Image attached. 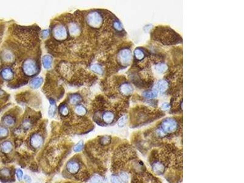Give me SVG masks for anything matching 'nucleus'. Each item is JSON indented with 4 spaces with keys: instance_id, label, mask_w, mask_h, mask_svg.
<instances>
[{
    "instance_id": "nucleus-1",
    "label": "nucleus",
    "mask_w": 244,
    "mask_h": 183,
    "mask_svg": "<svg viewBox=\"0 0 244 183\" xmlns=\"http://www.w3.org/2000/svg\"><path fill=\"white\" fill-rule=\"evenodd\" d=\"M152 173L169 183L182 180V150L176 144H166L152 149L148 158Z\"/></svg>"
},
{
    "instance_id": "nucleus-2",
    "label": "nucleus",
    "mask_w": 244,
    "mask_h": 183,
    "mask_svg": "<svg viewBox=\"0 0 244 183\" xmlns=\"http://www.w3.org/2000/svg\"><path fill=\"white\" fill-rule=\"evenodd\" d=\"M182 134V122L175 117H167L162 120L155 128L148 131L144 136L147 144L144 150H152L166 144H175L173 140ZM141 152V153H142Z\"/></svg>"
},
{
    "instance_id": "nucleus-3",
    "label": "nucleus",
    "mask_w": 244,
    "mask_h": 183,
    "mask_svg": "<svg viewBox=\"0 0 244 183\" xmlns=\"http://www.w3.org/2000/svg\"><path fill=\"white\" fill-rule=\"evenodd\" d=\"M162 112H155L146 108L135 109L131 115V127L139 128L150 123L164 116Z\"/></svg>"
},
{
    "instance_id": "nucleus-4",
    "label": "nucleus",
    "mask_w": 244,
    "mask_h": 183,
    "mask_svg": "<svg viewBox=\"0 0 244 183\" xmlns=\"http://www.w3.org/2000/svg\"><path fill=\"white\" fill-rule=\"evenodd\" d=\"M152 36L157 41L164 45H175L181 42V37L174 31L168 27L158 26L153 31Z\"/></svg>"
},
{
    "instance_id": "nucleus-5",
    "label": "nucleus",
    "mask_w": 244,
    "mask_h": 183,
    "mask_svg": "<svg viewBox=\"0 0 244 183\" xmlns=\"http://www.w3.org/2000/svg\"><path fill=\"white\" fill-rule=\"evenodd\" d=\"M130 183H162L159 178L146 168L143 162L135 169L131 177Z\"/></svg>"
},
{
    "instance_id": "nucleus-6",
    "label": "nucleus",
    "mask_w": 244,
    "mask_h": 183,
    "mask_svg": "<svg viewBox=\"0 0 244 183\" xmlns=\"http://www.w3.org/2000/svg\"><path fill=\"white\" fill-rule=\"evenodd\" d=\"M103 16L99 11H93L86 15V23L87 25L93 29H99L103 24Z\"/></svg>"
},
{
    "instance_id": "nucleus-7",
    "label": "nucleus",
    "mask_w": 244,
    "mask_h": 183,
    "mask_svg": "<svg viewBox=\"0 0 244 183\" xmlns=\"http://www.w3.org/2000/svg\"><path fill=\"white\" fill-rule=\"evenodd\" d=\"M22 70L25 75L28 77L35 76L38 72L37 62L33 59H26L22 64Z\"/></svg>"
},
{
    "instance_id": "nucleus-8",
    "label": "nucleus",
    "mask_w": 244,
    "mask_h": 183,
    "mask_svg": "<svg viewBox=\"0 0 244 183\" xmlns=\"http://www.w3.org/2000/svg\"><path fill=\"white\" fill-rule=\"evenodd\" d=\"M117 59L121 66L124 67H128L132 61V53L131 50L128 48L121 49L117 53Z\"/></svg>"
},
{
    "instance_id": "nucleus-9",
    "label": "nucleus",
    "mask_w": 244,
    "mask_h": 183,
    "mask_svg": "<svg viewBox=\"0 0 244 183\" xmlns=\"http://www.w3.org/2000/svg\"><path fill=\"white\" fill-rule=\"evenodd\" d=\"M52 35L57 41H64L68 36L67 28L62 24H56L52 28Z\"/></svg>"
},
{
    "instance_id": "nucleus-10",
    "label": "nucleus",
    "mask_w": 244,
    "mask_h": 183,
    "mask_svg": "<svg viewBox=\"0 0 244 183\" xmlns=\"http://www.w3.org/2000/svg\"><path fill=\"white\" fill-rule=\"evenodd\" d=\"M44 143V138L40 133L32 134L29 138V144L34 149H39Z\"/></svg>"
},
{
    "instance_id": "nucleus-11",
    "label": "nucleus",
    "mask_w": 244,
    "mask_h": 183,
    "mask_svg": "<svg viewBox=\"0 0 244 183\" xmlns=\"http://www.w3.org/2000/svg\"><path fill=\"white\" fill-rule=\"evenodd\" d=\"M102 120L103 124L108 125L113 124L118 118L116 114L111 110H106L102 114Z\"/></svg>"
},
{
    "instance_id": "nucleus-12",
    "label": "nucleus",
    "mask_w": 244,
    "mask_h": 183,
    "mask_svg": "<svg viewBox=\"0 0 244 183\" xmlns=\"http://www.w3.org/2000/svg\"><path fill=\"white\" fill-rule=\"evenodd\" d=\"M67 31L72 37H78L81 34V28L80 25L76 22H70L67 25Z\"/></svg>"
},
{
    "instance_id": "nucleus-13",
    "label": "nucleus",
    "mask_w": 244,
    "mask_h": 183,
    "mask_svg": "<svg viewBox=\"0 0 244 183\" xmlns=\"http://www.w3.org/2000/svg\"><path fill=\"white\" fill-rule=\"evenodd\" d=\"M80 164L75 160H70L66 165V169L67 171L72 175L76 174L80 170Z\"/></svg>"
},
{
    "instance_id": "nucleus-14",
    "label": "nucleus",
    "mask_w": 244,
    "mask_h": 183,
    "mask_svg": "<svg viewBox=\"0 0 244 183\" xmlns=\"http://www.w3.org/2000/svg\"><path fill=\"white\" fill-rule=\"evenodd\" d=\"M169 86V81L166 79H162L159 81L153 88L156 92L158 94H159V93L163 94L168 89Z\"/></svg>"
},
{
    "instance_id": "nucleus-15",
    "label": "nucleus",
    "mask_w": 244,
    "mask_h": 183,
    "mask_svg": "<svg viewBox=\"0 0 244 183\" xmlns=\"http://www.w3.org/2000/svg\"><path fill=\"white\" fill-rule=\"evenodd\" d=\"M119 91L122 95L128 96L130 95L133 92V87L129 83L124 82L120 84L119 87Z\"/></svg>"
},
{
    "instance_id": "nucleus-16",
    "label": "nucleus",
    "mask_w": 244,
    "mask_h": 183,
    "mask_svg": "<svg viewBox=\"0 0 244 183\" xmlns=\"http://www.w3.org/2000/svg\"><path fill=\"white\" fill-rule=\"evenodd\" d=\"M1 76L5 81H11L14 78V73L11 68L6 67L2 70Z\"/></svg>"
},
{
    "instance_id": "nucleus-17",
    "label": "nucleus",
    "mask_w": 244,
    "mask_h": 183,
    "mask_svg": "<svg viewBox=\"0 0 244 183\" xmlns=\"http://www.w3.org/2000/svg\"><path fill=\"white\" fill-rule=\"evenodd\" d=\"M3 123L8 127H12L16 123V118L14 115L8 114L5 115L2 118Z\"/></svg>"
},
{
    "instance_id": "nucleus-18",
    "label": "nucleus",
    "mask_w": 244,
    "mask_h": 183,
    "mask_svg": "<svg viewBox=\"0 0 244 183\" xmlns=\"http://www.w3.org/2000/svg\"><path fill=\"white\" fill-rule=\"evenodd\" d=\"M13 144L10 141H5L0 145V149L5 154L10 153L13 150Z\"/></svg>"
},
{
    "instance_id": "nucleus-19",
    "label": "nucleus",
    "mask_w": 244,
    "mask_h": 183,
    "mask_svg": "<svg viewBox=\"0 0 244 183\" xmlns=\"http://www.w3.org/2000/svg\"><path fill=\"white\" fill-rule=\"evenodd\" d=\"M2 59L5 62H11L14 59V55L12 52L9 50H4L2 52Z\"/></svg>"
},
{
    "instance_id": "nucleus-20",
    "label": "nucleus",
    "mask_w": 244,
    "mask_h": 183,
    "mask_svg": "<svg viewBox=\"0 0 244 183\" xmlns=\"http://www.w3.org/2000/svg\"><path fill=\"white\" fill-rule=\"evenodd\" d=\"M146 55V53L145 50L142 48H137L134 50V57L137 61H143Z\"/></svg>"
},
{
    "instance_id": "nucleus-21",
    "label": "nucleus",
    "mask_w": 244,
    "mask_h": 183,
    "mask_svg": "<svg viewBox=\"0 0 244 183\" xmlns=\"http://www.w3.org/2000/svg\"><path fill=\"white\" fill-rule=\"evenodd\" d=\"M42 62L43 67L45 69H50L52 67L53 64V58L50 55H45L42 59Z\"/></svg>"
},
{
    "instance_id": "nucleus-22",
    "label": "nucleus",
    "mask_w": 244,
    "mask_h": 183,
    "mask_svg": "<svg viewBox=\"0 0 244 183\" xmlns=\"http://www.w3.org/2000/svg\"><path fill=\"white\" fill-rule=\"evenodd\" d=\"M50 106L48 109V115H50L51 117H53L56 113L57 106H56V102L54 100L50 99Z\"/></svg>"
},
{
    "instance_id": "nucleus-23",
    "label": "nucleus",
    "mask_w": 244,
    "mask_h": 183,
    "mask_svg": "<svg viewBox=\"0 0 244 183\" xmlns=\"http://www.w3.org/2000/svg\"><path fill=\"white\" fill-rule=\"evenodd\" d=\"M43 83V78L42 77H35L30 82V86L33 88H37Z\"/></svg>"
},
{
    "instance_id": "nucleus-24",
    "label": "nucleus",
    "mask_w": 244,
    "mask_h": 183,
    "mask_svg": "<svg viewBox=\"0 0 244 183\" xmlns=\"http://www.w3.org/2000/svg\"><path fill=\"white\" fill-rule=\"evenodd\" d=\"M75 112L77 115L79 116H84L87 113L86 108L82 105H78L75 108Z\"/></svg>"
},
{
    "instance_id": "nucleus-25",
    "label": "nucleus",
    "mask_w": 244,
    "mask_h": 183,
    "mask_svg": "<svg viewBox=\"0 0 244 183\" xmlns=\"http://www.w3.org/2000/svg\"><path fill=\"white\" fill-rule=\"evenodd\" d=\"M81 97L78 94H73L69 97V102L72 105H76L81 101Z\"/></svg>"
},
{
    "instance_id": "nucleus-26",
    "label": "nucleus",
    "mask_w": 244,
    "mask_h": 183,
    "mask_svg": "<svg viewBox=\"0 0 244 183\" xmlns=\"http://www.w3.org/2000/svg\"><path fill=\"white\" fill-rule=\"evenodd\" d=\"M90 69L92 71L94 72L95 73H96L97 74H99V75H103V72H104L103 67L100 64H95L92 65L90 67Z\"/></svg>"
},
{
    "instance_id": "nucleus-27",
    "label": "nucleus",
    "mask_w": 244,
    "mask_h": 183,
    "mask_svg": "<svg viewBox=\"0 0 244 183\" xmlns=\"http://www.w3.org/2000/svg\"><path fill=\"white\" fill-rule=\"evenodd\" d=\"M167 65L163 62L158 63L155 65V70L159 73H164L167 70Z\"/></svg>"
},
{
    "instance_id": "nucleus-28",
    "label": "nucleus",
    "mask_w": 244,
    "mask_h": 183,
    "mask_svg": "<svg viewBox=\"0 0 244 183\" xmlns=\"http://www.w3.org/2000/svg\"><path fill=\"white\" fill-rule=\"evenodd\" d=\"M59 111L61 115L65 117L69 114V108L67 105L61 104L59 108Z\"/></svg>"
},
{
    "instance_id": "nucleus-29",
    "label": "nucleus",
    "mask_w": 244,
    "mask_h": 183,
    "mask_svg": "<svg viewBox=\"0 0 244 183\" xmlns=\"http://www.w3.org/2000/svg\"><path fill=\"white\" fill-rule=\"evenodd\" d=\"M90 183H103L104 179L99 175H94L90 179Z\"/></svg>"
},
{
    "instance_id": "nucleus-30",
    "label": "nucleus",
    "mask_w": 244,
    "mask_h": 183,
    "mask_svg": "<svg viewBox=\"0 0 244 183\" xmlns=\"http://www.w3.org/2000/svg\"><path fill=\"white\" fill-rule=\"evenodd\" d=\"M100 142L103 145H108L111 143V137L109 135H105L102 137Z\"/></svg>"
},
{
    "instance_id": "nucleus-31",
    "label": "nucleus",
    "mask_w": 244,
    "mask_h": 183,
    "mask_svg": "<svg viewBox=\"0 0 244 183\" xmlns=\"http://www.w3.org/2000/svg\"><path fill=\"white\" fill-rule=\"evenodd\" d=\"M9 134V130L6 127L0 126V138H5Z\"/></svg>"
},
{
    "instance_id": "nucleus-32",
    "label": "nucleus",
    "mask_w": 244,
    "mask_h": 183,
    "mask_svg": "<svg viewBox=\"0 0 244 183\" xmlns=\"http://www.w3.org/2000/svg\"><path fill=\"white\" fill-rule=\"evenodd\" d=\"M0 175H1L3 177H9L11 175V171L9 168H4L1 170L0 171Z\"/></svg>"
},
{
    "instance_id": "nucleus-33",
    "label": "nucleus",
    "mask_w": 244,
    "mask_h": 183,
    "mask_svg": "<svg viewBox=\"0 0 244 183\" xmlns=\"http://www.w3.org/2000/svg\"><path fill=\"white\" fill-rule=\"evenodd\" d=\"M84 148V143L82 141H79L76 145H75L73 150L75 152H80Z\"/></svg>"
},
{
    "instance_id": "nucleus-34",
    "label": "nucleus",
    "mask_w": 244,
    "mask_h": 183,
    "mask_svg": "<svg viewBox=\"0 0 244 183\" xmlns=\"http://www.w3.org/2000/svg\"><path fill=\"white\" fill-rule=\"evenodd\" d=\"M126 121H127V117L126 115H123L118 120V125L120 127H122L125 126V125L126 123Z\"/></svg>"
},
{
    "instance_id": "nucleus-35",
    "label": "nucleus",
    "mask_w": 244,
    "mask_h": 183,
    "mask_svg": "<svg viewBox=\"0 0 244 183\" xmlns=\"http://www.w3.org/2000/svg\"><path fill=\"white\" fill-rule=\"evenodd\" d=\"M15 174L17 176V178L18 179V181H21L23 178V171L20 169V168H17L15 171Z\"/></svg>"
},
{
    "instance_id": "nucleus-36",
    "label": "nucleus",
    "mask_w": 244,
    "mask_h": 183,
    "mask_svg": "<svg viewBox=\"0 0 244 183\" xmlns=\"http://www.w3.org/2000/svg\"><path fill=\"white\" fill-rule=\"evenodd\" d=\"M50 32L48 29H45V30H43L42 31L41 35H42L43 38H47L49 35H50Z\"/></svg>"
},
{
    "instance_id": "nucleus-37",
    "label": "nucleus",
    "mask_w": 244,
    "mask_h": 183,
    "mask_svg": "<svg viewBox=\"0 0 244 183\" xmlns=\"http://www.w3.org/2000/svg\"><path fill=\"white\" fill-rule=\"evenodd\" d=\"M24 180L26 183H31L32 179L29 175H25L24 176Z\"/></svg>"
},
{
    "instance_id": "nucleus-38",
    "label": "nucleus",
    "mask_w": 244,
    "mask_h": 183,
    "mask_svg": "<svg viewBox=\"0 0 244 183\" xmlns=\"http://www.w3.org/2000/svg\"><path fill=\"white\" fill-rule=\"evenodd\" d=\"M170 105L168 103H164L162 105V109L164 110H167L169 109H170Z\"/></svg>"
}]
</instances>
